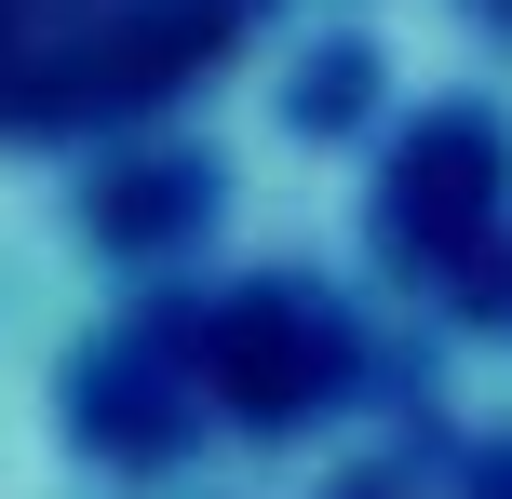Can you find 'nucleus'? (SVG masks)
Instances as JSON below:
<instances>
[{
    "instance_id": "f257e3e1",
    "label": "nucleus",
    "mask_w": 512,
    "mask_h": 499,
    "mask_svg": "<svg viewBox=\"0 0 512 499\" xmlns=\"http://www.w3.org/2000/svg\"><path fill=\"white\" fill-rule=\"evenodd\" d=\"M486 189H499V149H486V135H472V122H445L432 149H418L405 176H391V230H418V243H432L445 216H472V203H486Z\"/></svg>"
}]
</instances>
